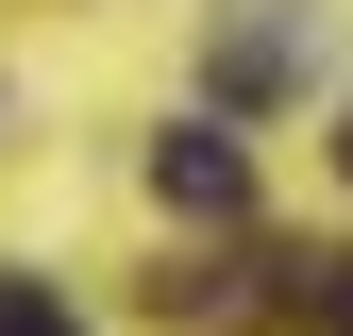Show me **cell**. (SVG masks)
<instances>
[{"instance_id": "1", "label": "cell", "mask_w": 353, "mask_h": 336, "mask_svg": "<svg viewBox=\"0 0 353 336\" xmlns=\"http://www.w3.org/2000/svg\"><path fill=\"white\" fill-rule=\"evenodd\" d=\"M152 185L185 202V219H252V151L219 135V118H168V135H152Z\"/></svg>"}, {"instance_id": "2", "label": "cell", "mask_w": 353, "mask_h": 336, "mask_svg": "<svg viewBox=\"0 0 353 336\" xmlns=\"http://www.w3.org/2000/svg\"><path fill=\"white\" fill-rule=\"evenodd\" d=\"M0 336H84V319L51 303V286H0Z\"/></svg>"}, {"instance_id": "4", "label": "cell", "mask_w": 353, "mask_h": 336, "mask_svg": "<svg viewBox=\"0 0 353 336\" xmlns=\"http://www.w3.org/2000/svg\"><path fill=\"white\" fill-rule=\"evenodd\" d=\"M336 168H353V118H336Z\"/></svg>"}, {"instance_id": "3", "label": "cell", "mask_w": 353, "mask_h": 336, "mask_svg": "<svg viewBox=\"0 0 353 336\" xmlns=\"http://www.w3.org/2000/svg\"><path fill=\"white\" fill-rule=\"evenodd\" d=\"M320 336H353V252H336V269H320Z\"/></svg>"}]
</instances>
